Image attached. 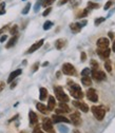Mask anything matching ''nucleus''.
Wrapping results in <instances>:
<instances>
[{"instance_id":"1","label":"nucleus","mask_w":115,"mask_h":133,"mask_svg":"<svg viewBox=\"0 0 115 133\" xmlns=\"http://www.w3.org/2000/svg\"><path fill=\"white\" fill-rule=\"evenodd\" d=\"M68 85H69V90H70V93L71 95L76 98V99H81L84 97V93L81 91V88L80 86H78L77 84H75L74 81L72 80H68Z\"/></svg>"},{"instance_id":"2","label":"nucleus","mask_w":115,"mask_h":133,"mask_svg":"<svg viewBox=\"0 0 115 133\" xmlns=\"http://www.w3.org/2000/svg\"><path fill=\"white\" fill-rule=\"evenodd\" d=\"M91 111L97 121H103L106 115V110L102 106H93L91 108Z\"/></svg>"},{"instance_id":"3","label":"nucleus","mask_w":115,"mask_h":133,"mask_svg":"<svg viewBox=\"0 0 115 133\" xmlns=\"http://www.w3.org/2000/svg\"><path fill=\"white\" fill-rule=\"evenodd\" d=\"M54 92H55L56 98L58 99L59 102H62V103H68V102H70L69 96L64 93V91H63V89H62L61 87H55V88H54Z\"/></svg>"},{"instance_id":"4","label":"nucleus","mask_w":115,"mask_h":133,"mask_svg":"<svg viewBox=\"0 0 115 133\" xmlns=\"http://www.w3.org/2000/svg\"><path fill=\"white\" fill-rule=\"evenodd\" d=\"M61 71L63 74L65 75H69V76H73L76 74V70L74 68V65L67 62V63H63L62 64V68H61Z\"/></svg>"},{"instance_id":"5","label":"nucleus","mask_w":115,"mask_h":133,"mask_svg":"<svg viewBox=\"0 0 115 133\" xmlns=\"http://www.w3.org/2000/svg\"><path fill=\"white\" fill-rule=\"evenodd\" d=\"M92 74V78L96 81H102L106 79V74L103 71H98V70H92L91 71Z\"/></svg>"},{"instance_id":"6","label":"nucleus","mask_w":115,"mask_h":133,"mask_svg":"<svg viewBox=\"0 0 115 133\" xmlns=\"http://www.w3.org/2000/svg\"><path fill=\"white\" fill-rule=\"evenodd\" d=\"M87 97H88L89 101L92 102V103H96V102H98V95H97V92H96V90L93 89V88H91V89H89V90L87 91Z\"/></svg>"},{"instance_id":"7","label":"nucleus","mask_w":115,"mask_h":133,"mask_svg":"<svg viewBox=\"0 0 115 133\" xmlns=\"http://www.w3.org/2000/svg\"><path fill=\"white\" fill-rule=\"evenodd\" d=\"M52 123H55V124H58V123H70V119L67 118L65 116H62L60 114H55L52 116Z\"/></svg>"},{"instance_id":"8","label":"nucleus","mask_w":115,"mask_h":133,"mask_svg":"<svg viewBox=\"0 0 115 133\" xmlns=\"http://www.w3.org/2000/svg\"><path fill=\"white\" fill-rule=\"evenodd\" d=\"M70 122H72V124L74 126H79L81 125V117H80V114L79 112H75V113H72L70 115Z\"/></svg>"},{"instance_id":"9","label":"nucleus","mask_w":115,"mask_h":133,"mask_svg":"<svg viewBox=\"0 0 115 133\" xmlns=\"http://www.w3.org/2000/svg\"><path fill=\"white\" fill-rule=\"evenodd\" d=\"M43 42H44V39H40V40H38L37 42H35L33 45H31L30 49L28 50L25 53H26V54H32V53H34L35 51H37L39 48H41V45L43 44Z\"/></svg>"},{"instance_id":"10","label":"nucleus","mask_w":115,"mask_h":133,"mask_svg":"<svg viewBox=\"0 0 115 133\" xmlns=\"http://www.w3.org/2000/svg\"><path fill=\"white\" fill-rule=\"evenodd\" d=\"M72 104H73V106H74L75 108H77L78 110H81V111H83V112H85V113H87V112L89 111V106H88L87 104L83 103V102L74 101Z\"/></svg>"},{"instance_id":"11","label":"nucleus","mask_w":115,"mask_h":133,"mask_svg":"<svg viewBox=\"0 0 115 133\" xmlns=\"http://www.w3.org/2000/svg\"><path fill=\"white\" fill-rule=\"evenodd\" d=\"M110 53H111V51L108 48L107 49H97V54H98V56H99L103 60L108 59L109 56H110Z\"/></svg>"},{"instance_id":"12","label":"nucleus","mask_w":115,"mask_h":133,"mask_svg":"<svg viewBox=\"0 0 115 133\" xmlns=\"http://www.w3.org/2000/svg\"><path fill=\"white\" fill-rule=\"evenodd\" d=\"M42 128L46 132H53V125L51 118H44L42 122Z\"/></svg>"},{"instance_id":"13","label":"nucleus","mask_w":115,"mask_h":133,"mask_svg":"<svg viewBox=\"0 0 115 133\" xmlns=\"http://www.w3.org/2000/svg\"><path fill=\"white\" fill-rule=\"evenodd\" d=\"M109 39L108 38H105V37H102L97 40V48L98 49H107L109 46Z\"/></svg>"},{"instance_id":"14","label":"nucleus","mask_w":115,"mask_h":133,"mask_svg":"<svg viewBox=\"0 0 115 133\" xmlns=\"http://www.w3.org/2000/svg\"><path fill=\"white\" fill-rule=\"evenodd\" d=\"M65 45H67V39H63V38H59L55 41V48L57 50H62Z\"/></svg>"},{"instance_id":"15","label":"nucleus","mask_w":115,"mask_h":133,"mask_svg":"<svg viewBox=\"0 0 115 133\" xmlns=\"http://www.w3.org/2000/svg\"><path fill=\"white\" fill-rule=\"evenodd\" d=\"M22 73V70L21 69H18V70H15V71H13L11 74H10V76H9V78H8V82L10 84V82H12L16 77H18L20 74Z\"/></svg>"},{"instance_id":"16","label":"nucleus","mask_w":115,"mask_h":133,"mask_svg":"<svg viewBox=\"0 0 115 133\" xmlns=\"http://www.w3.org/2000/svg\"><path fill=\"white\" fill-rule=\"evenodd\" d=\"M29 118H30V124L31 125H36L38 123V117L34 111H30L29 112Z\"/></svg>"},{"instance_id":"17","label":"nucleus","mask_w":115,"mask_h":133,"mask_svg":"<svg viewBox=\"0 0 115 133\" xmlns=\"http://www.w3.org/2000/svg\"><path fill=\"white\" fill-rule=\"evenodd\" d=\"M18 38H19V35H18V34H16V35H13V37H12V38H11V39L9 40V42L6 43L5 48H6V49H10V48L14 46V45L16 44V42H17Z\"/></svg>"},{"instance_id":"18","label":"nucleus","mask_w":115,"mask_h":133,"mask_svg":"<svg viewBox=\"0 0 115 133\" xmlns=\"http://www.w3.org/2000/svg\"><path fill=\"white\" fill-rule=\"evenodd\" d=\"M55 105H56L55 97L54 96H50V97H49V103H48V110L49 111L54 110L55 109Z\"/></svg>"},{"instance_id":"19","label":"nucleus","mask_w":115,"mask_h":133,"mask_svg":"<svg viewBox=\"0 0 115 133\" xmlns=\"http://www.w3.org/2000/svg\"><path fill=\"white\" fill-rule=\"evenodd\" d=\"M70 29L73 33H75V34H77V33H79L81 31V25L80 23H71L70 24Z\"/></svg>"},{"instance_id":"20","label":"nucleus","mask_w":115,"mask_h":133,"mask_svg":"<svg viewBox=\"0 0 115 133\" xmlns=\"http://www.w3.org/2000/svg\"><path fill=\"white\" fill-rule=\"evenodd\" d=\"M36 108H37V110H39V112H41L42 114H46V113L49 112L48 107H46V106H44V105H43V104H41V103L36 104Z\"/></svg>"},{"instance_id":"21","label":"nucleus","mask_w":115,"mask_h":133,"mask_svg":"<svg viewBox=\"0 0 115 133\" xmlns=\"http://www.w3.org/2000/svg\"><path fill=\"white\" fill-rule=\"evenodd\" d=\"M39 99L40 101H44V99L46 98V96H48V90L45 89V88H40L39 89Z\"/></svg>"},{"instance_id":"22","label":"nucleus","mask_w":115,"mask_h":133,"mask_svg":"<svg viewBox=\"0 0 115 133\" xmlns=\"http://www.w3.org/2000/svg\"><path fill=\"white\" fill-rule=\"evenodd\" d=\"M81 82H83V85L86 86V87H89L92 85V80L89 76H83V78H81Z\"/></svg>"},{"instance_id":"23","label":"nucleus","mask_w":115,"mask_h":133,"mask_svg":"<svg viewBox=\"0 0 115 133\" xmlns=\"http://www.w3.org/2000/svg\"><path fill=\"white\" fill-rule=\"evenodd\" d=\"M59 108L62 109L65 113H67V112H70V108H69V106L67 105V103H62V102H60V103H59Z\"/></svg>"},{"instance_id":"24","label":"nucleus","mask_w":115,"mask_h":133,"mask_svg":"<svg viewBox=\"0 0 115 133\" xmlns=\"http://www.w3.org/2000/svg\"><path fill=\"white\" fill-rule=\"evenodd\" d=\"M52 26H53V22H52V21H50V20H46V21L43 23V30H44V31L50 30Z\"/></svg>"},{"instance_id":"25","label":"nucleus","mask_w":115,"mask_h":133,"mask_svg":"<svg viewBox=\"0 0 115 133\" xmlns=\"http://www.w3.org/2000/svg\"><path fill=\"white\" fill-rule=\"evenodd\" d=\"M42 1H43V0H37V1H36L35 5H34V12L35 13H37L40 10V6L42 5Z\"/></svg>"},{"instance_id":"26","label":"nucleus","mask_w":115,"mask_h":133,"mask_svg":"<svg viewBox=\"0 0 115 133\" xmlns=\"http://www.w3.org/2000/svg\"><path fill=\"white\" fill-rule=\"evenodd\" d=\"M90 63H91V68H92V70H98V66H99V64H98V62H97L96 60L92 59V60L90 61Z\"/></svg>"},{"instance_id":"27","label":"nucleus","mask_w":115,"mask_h":133,"mask_svg":"<svg viewBox=\"0 0 115 133\" xmlns=\"http://www.w3.org/2000/svg\"><path fill=\"white\" fill-rule=\"evenodd\" d=\"M105 68L108 72H111L112 71V65H111V61L109 59H106V62H105Z\"/></svg>"},{"instance_id":"28","label":"nucleus","mask_w":115,"mask_h":133,"mask_svg":"<svg viewBox=\"0 0 115 133\" xmlns=\"http://www.w3.org/2000/svg\"><path fill=\"white\" fill-rule=\"evenodd\" d=\"M10 33L12 35H16V34H18V25H13L12 28H11V30H10Z\"/></svg>"},{"instance_id":"29","label":"nucleus","mask_w":115,"mask_h":133,"mask_svg":"<svg viewBox=\"0 0 115 133\" xmlns=\"http://www.w3.org/2000/svg\"><path fill=\"white\" fill-rule=\"evenodd\" d=\"M30 9H31V3L29 2V3H26V5L24 6V9L21 11V14H22V15H26V14L30 12Z\"/></svg>"},{"instance_id":"30","label":"nucleus","mask_w":115,"mask_h":133,"mask_svg":"<svg viewBox=\"0 0 115 133\" xmlns=\"http://www.w3.org/2000/svg\"><path fill=\"white\" fill-rule=\"evenodd\" d=\"M90 74H91V69H89V68H85L81 71V76H89Z\"/></svg>"},{"instance_id":"31","label":"nucleus","mask_w":115,"mask_h":133,"mask_svg":"<svg viewBox=\"0 0 115 133\" xmlns=\"http://www.w3.org/2000/svg\"><path fill=\"white\" fill-rule=\"evenodd\" d=\"M88 8L89 9H98V8H99V4H98V3H94L92 1H89L88 2Z\"/></svg>"},{"instance_id":"32","label":"nucleus","mask_w":115,"mask_h":133,"mask_svg":"<svg viewBox=\"0 0 115 133\" xmlns=\"http://www.w3.org/2000/svg\"><path fill=\"white\" fill-rule=\"evenodd\" d=\"M5 14V3L1 2L0 3V15H4Z\"/></svg>"},{"instance_id":"33","label":"nucleus","mask_w":115,"mask_h":133,"mask_svg":"<svg viewBox=\"0 0 115 133\" xmlns=\"http://www.w3.org/2000/svg\"><path fill=\"white\" fill-rule=\"evenodd\" d=\"M87 15H88V9L84 10L80 14H78V15H77V17H78V18H83V17H86Z\"/></svg>"},{"instance_id":"34","label":"nucleus","mask_w":115,"mask_h":133,"mask_svg":"<svg viewBox=\"0 0 115 133\" xmlns=\"http://www.w3.org/2000/svg\"><path fill=\"white\" fill-rule=\"evenodd\" d=\"M54 1H55V0H43V1H42V5H43V6L51 5V4H52Z\"/></svg>"},{"instance_id":"35","label":"nucleus","mask_w":115,"mask_h":133,"mask_svg":"<svg viewBox=\"0 0 115 133\" xmlns=\"http://www.w3.org/2000/svg\"><path fill=\"white\" fill-rule=\"evenodd\" d=\"M112 4H113V0H109V1H108V2L105 4L104 10H105V11H108V10L111 8V5H112Z\"/></svg>"},{"instance_id":"36","label":"nucleus","mask_w":115,"mask_h":133,"mask_svg":"<svg viewBox=\"0 0 115 133\" xmlns=\"http://www.w3.org/2000/svg\"><path fill=\"white\" fill-rule=\"evenodd\" d=\"M106 20V18L105 17H100V18H97L96 20H95V25H99L102 22H104Z\"/></svg>"},{"instance_id":"37","label":"nucleus","mask_w":115,"mask_h":133,"mask_svg":"<svg viewBox=\"0 0 115 133\" xmlns=\"http://www.w3.org/2000/svg\"><path fill=\"white\" fill-rule=\"evenodd\" d=\"M51 11H52V8H48V9L42 13V16H43V17H45V16H48L49 14L51 13Z\"/></svg>"},{"instance_id":"38","label":"nucleus","mask_w":115,"mask_h":133,"mask_svg":"<svg viewBox=\"0 0 115 133\" xmlns=\"http://www.w3.org/2000/svg\"><path fill=\"white\" fill-rule=\"evenodd\" d=\"M9 28H10L9 25H4L3 28H1V29H0V36H1V35L3 34V33L5 32V31H8V30H9Z\"/></svg>"},{"instance_id":"39","label":"nucleus","mask_w":115,"mask_h":133,"mask_svg":"<svg viewBox=\"0 0 115 133\" xmlns=\"http://www.w3.org/2000/svg\"><path fill=\"white\" fill-rule=\"evenodd\" d=\"M38 68H39V62H36V63L33 64V69H32V71H33V72H36V71L38 70Z\"/></svg>"},{"instance_id":"40","label":"nucleus","mask_w":115,"mask_h":133,"mask_svg":"<svg viewBox=\"0 0 115 133\" xmlns=\"http://www.w3.org/2000/svg\"><path fill=\"white\" fill-rule=\"evenodd\" d=\"M59 131L60 132H62V133H68V128H65V127H63V126H60L59 127Z\"/></svg>"},{"instance_id":"41","label":"nucleus","mask_w":115,"mask_h":133,"mask_svg":"<svg viewBox=\"0 0 115 133\" xmlns=\"http://www.w3.org/2000/svg\"><path fill=\"white\" fill-rule=\"evenodd\" d=\"M80 56H81V61L85 62V61H86V59H87V55H86V53H85V52H81Z\"/></svg>"},{"instance_id":"42","label":"nucleus","mask_w":115,"mask_h":133,"mask_svg":"<svg viewBox=\"0 0 115 133\" xmlns=\"http://www.w3.org/2000/svg\"><path fill=\"white\" fill-rule=\"evenodd\" d=\"M70 1V0H59V1H58V5L60 6V5H63V4H65V3H67V2H69Z\"/></svg>"},{"instance_id":"43","label":"nucleus","mask_w":115,"mask_h":133,"mask_svg":"<svg viewBox=\"0 0 115 133\" xmlns=\"http://www.w3.org/2000/svg\"><path fill=\"white\" fill-rule=\"evenodd\" d=\"M33 133H43L41 130H40V128H39V126H37L35 129H34V131H33Z\"/></svg>"},{"instance_id":"44","label":"nucleus","mask_w":115,"mask_h":133,"mask_svg":"<svg viewBox=\"0 0 115 133\" xmlns=\"http://www.w3.org/2000/svg\"><path fill=\"white\" fill-rule=\"evenodd\" d=\"M6 39H8V36L6 35H2L1 37H0V42H4Z\"/></svg>"},{"instance_id":"45","label":"nucleus","mask_w":115,"mask_h":133,"mask_svg":"<svg viewBox=\"0 0 115 133\" xmlns=\"http://www.w3.org/2000/svg\"><path fill=\"white\" fill-rule=\"evenodd\" d=\"M4 86H5L4 82H3V81H0V92H1V91L4 89Z\"/></svg>"},{"instance_id":"46","label":"nucleus","mask_w":115,"mask_h":133,"mask_svg":"<svg viewBox=\"0 0 115 133\" xmlns=\"http://www.w3.org/2000/svg\"><path fill=\"white\" fill-rule=\"evenodd\" d=\"M56 113H57V114H62V113H65V112H64L62 109H60V108H59V109H57V110H56Z\"/></svg>"},{"instance_id":"47","label":"nucleus","mask_w":115,"mask_h":133,"mask_svg":"<svg viewBox=\"0 0 115 133\" xmlns=\"http://www.w3.org/2000/svg\"><path fill=\"white\" fill-rule=\"evenodd\" d=\"M109 37L111 39H114V33L113 32H109Z\"/></svg>"},{"instance_id":"48","label":"nucleus","mask_w":115,"mask_h":133,"mask_svg":"<svg viewBox=\"0 0 115 133\" xmlns=\"http://www.w3.org/2000/svg\"><path fill=\"white\" fill-rule=\"evenodd\" d=\"M79 23H80L81 26H84L85 24H87V20H84V21H81V22H79Z\"/></svg>"},{"instance_id":"49","label":"nucleus","mask_w":115,"mask_h":133,"mask_svg":"<svg viewBox=\"0 0 115 133\" xmlns=\"http://www.w3.org/2000/svg\"><path fill=\"white\" fill-rule=\"evenodd\" d=\"M16 85H17V84H16V82H13V84L11 85V89H14V88L16 87Z\"/></svg>"},{"instance_id":"50","label":"nucleus","mask_w":115,"mask_h":133,"mask_svg":"<svg viewBox=\"0 0 115 133\" xmlns=\"http://www.w3.org/2000/svg\"><path fill=\"white\" fill-rule=\"evenodd\" d=\"M112 51H114V52H115V40L113 41V45H112Z\"/></svg>"},{"instance_id":"51","label":"nucleus","mask_w":115,"mask_h":133,"mask_svg":"<svg viewBox=\"0 0 115 133\" xmlns=\"http://www.w3.org/2000/svg\"><path fill=\"white\" fill-rule=\"evenodd\" d=\"M56 77H57V78H60V72H57V73H56Z\"/></svg>"},{"instance_id":"52","label":"nucleus","mask_w":115,"mask_h":133,"mask_svg":"<svg viewBox=\"0 0 115 133\" xmlns=\"http://www.w3.org/2000/svg\"><path fill=\"white\" fill-rule=\"evenodd\" d=\"M72 133H80V131H79V130H74Z\"/></svg>"},{"instance_id":"53","label":"nucleus","mask_w":115,"mask_h":133,"mask_svg":"<svg viewBox=\"0 0 115 133\" xmlns=\"http://www.w3.org/2000/svg\"><path fill=\"white\" fill-rule=\"evenodd\" d=\"M48 64H49V62H43V64H42V65H43V66H46Z\"/></svg>"},{"instance_id":"54","label":"nucleus","mask_w":115,"mask_h":133,"mask_svg":"<svg viewBox=\"0 0 115 133\" xmlns=\"http://www.w3.org/2000/svg\"><path fill=\"white\" fill-rule=\"evenodd\" d=\"M22 1H25V0H22Z\"/></svg>"}]
</instances>
